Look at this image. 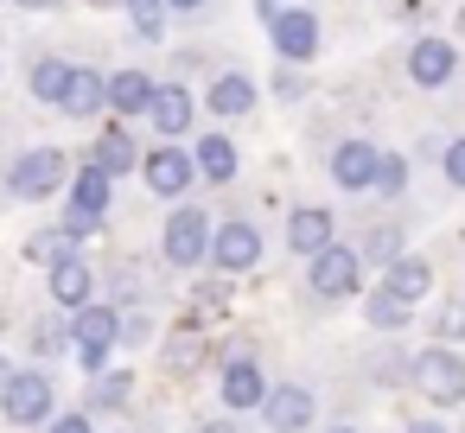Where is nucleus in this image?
Returning <instances> with one entry per match:
<instances>
[{
    "instance_id": "obj_16",
    "label": "nucleus",
    "mask_w": 465,
    "mask_h": 433,
    "mask_svg": "<svg viewBox=\"0 0 465 433\" xmlns=\"http://www.w3.org/2000/svg\"><path fill=\"white\" fill-rule=\"evenodd\" d=\"M376 160H382L376 147H363V141H344V147L331 153V179H338L344 192H363V185L376 179Z\"/></svg>"
},
{
    "instance_id": "obj_17",
    "label": "nucleus",
    "mask_w": 465,
    "mask_h": 433,
    "mask_svg": "<svg viewBox=\"0 0 465 433\" xmlns=\"http://www.w3.org/2000/svg\"><path fill=\"white\" fill-rule=\"evenodd\" d=\"M147 115H153V128H160L166 141H179V134L192 128V96H185L179 84H173V90H153V96H147Z\"/></svg>"
},
{
    "instance_id": "obj_5",
    "label": "nucleus",
    "mask_w": 465,
    "mask_h": 433,
    "mask_svg": "<svg viewBox=\"0 0 465 433\" xmlns=\"http://www.w3.org/2000/svg\"><path fill=\"white\" fill-rule=\"evenodd\" d=\"M408 376H414V389H420L427 401H440V408L465 401V357H459V350H420Z\"/></svg>"
},
{
    "instance_id": "obj_35",
    "label": "nucleus",
    "mask_w": 465,
    "mask_h": 433,
    "mask_svg": "<svg viewBox=\"0 0 465 433\" xmlns=\"http://www.w3.org/2000/svg\"><path fill=\"white\" fill-rule=\"evenodd\" d=\"M14 7H26V14H52V7H71V0H14Z\"/></svg>"
},
{
    "instance_id": "obj_32",
    "label": "nucleus",
    "mask_w": 465,
    "mask_h": 433,
    "mask_svg": "<svg viewBox=\"0 0 465 433\" xmlns=\"http://www.w3.org/2000/svg\"><path fill=\"white\" fill-rule=\"evenodd\" d=\"M440 331H446V338H465V300H452V306L440 312Z\"/></svg>"
},
{
    "instance_id": "obj_18",
    "label": "nucleus",
    "mask_w": 465,
    "mask_h": 433,
    "mask_svg": "<svg viewBox=\"0 0 465 433\" xmlns=\"http://www.w3.org/2000/svg\"><path fill=\"white\" fill-rule=\"evenodd\" d=\"M408 71H414V84L440 90V84L452 77V45H446V39H420V45L408 52Z\"/></svg>"
},
{
    "instance_id": "obj_42",
    "label": "nucleus",
    "mask_w": 465,
    "mask_h": 433,
    "mask_svg": "<svg viewBox=\"0 0 465 433\" xmlns=\"http://www.w3.org/2000/svg\"><path fill=\"white\" fill-rule=\"evenodd\" d=\"M0 198H7V185H0Z\"/></svg>"
},
{
    "instance_id": "obj_23",
    "label": "nucleus",
    "mask_w": 465,
    "mask_h": 433,
    "mask_svg": "<svg viewBox=\"0 0 465 433\" xmlns=\"http://www.w3.org/2000/svg\"><path fill=\"white\" fill-rule=\"evenodd\" d=\"M26 84H33V96H39L45 109H58V96H64V84H71V58H39Z\"/></svg>"
},
{
    "instance_id": "obj_37",
    "label": "nucleus",
    "mask_w": 465,
    "mask_h": 433,
    "mask_svg": "<svg viewBox=\"0 0 465 433\" xmlns=\"http://www.w3.org/2000/svg\"><path fill=\"white\" fill-rule=\"evenodd\" d=\"M166 7H173V14H192V7H204V0H166Z\"/></svg>"
},
{
    "instance_id": "obj_4",
    "label": "nucleus",
    "mask_w": 465,
    "mask_h": 433,
    "mask_svg": "<svg viewBox=\"0 0 465 433\" xmlns=\"http://www.w3.org/2000/svg\"><path fill=\"white\" fill-rule=\"evenodd\" d=\"M109 172H96V166H77L71 172V211H64V230L84 242V236H96L103 230V211H109Z\"/></svg>"
},
{
    "instance_id": "obj_24",
    "label": "nucleus",
    "mask_w": 465,
    "mask_h": 433,
    "mask_svg": "<svg viewBox=\"0 0 465 433\" xmlns=\"http://www.w3.org/2000/svg\"><path fill=\"white\" fill-rule=\"evenodd\" d=\"M64 255H77V236L58 223V230H33L26 236V261H39V268H52V261H64Z\"/></svg>"
},
{
    "instance_id": "obj_21",
    "label": "nucleus",
    "mask_w": 465,
    "mask_h": 433,
    "mask_svg": "<svg viewBox=\"0 0 465 433\" xmlns=\"http://www.w3.org/2000/svg\"><path fill=\"white\" fill-rule=\"evenodd\" d=\"M262 395H268V382H262L255 363H230L223 369V408H262Z\"/></svg>"
},
{
    "instance_id": "obj_10",
    "label": "nucleus",
    "mask_w": 465,
    "mask_h": 433,
    "mask_svg": "<svg viewBox=\"0 0 465 433\" xmlns=\"http://www.w3.org/2000/svg\"><path fill=\"white\" fill-rule=\"evenodd\" d=\"M45 274H52L45 287H52V300H58L64 312L90 306V293H96V274H90V261H84V255H64V261H52Z\"/></svg>"
},
{
    "instance_id": "obj_13",
    "label": "nucleus",
    "mask_w": 465,
    "mask_h": 433,
    "mask_svg": "<svg viewBox=\"0 0 465 433\" xmlns=\"http://www.w3.org/2000/svg\"><path fill=\"white\" fill-rule=\"evenodd\" d=\"M96 109H103V77H96L90 64H71V84H64V96H58V115L90 122Z\"/></svg>"
},
{
    "instance_id": "obj_41",
    "label": "nucleus",
    "mask_w": 465,
    "mask_h": 433,
    "mask_svg": "<svg viewBox=\"0 0 465 433\" xmlns=\"http://www.w3.org/2000/svg\"><path fill=\"white\" fill-rule=\"evenodd\" d=\"M96 7H115V0H96Z\"/></svg>"
},
{
    "instance_id": "obj_22",
    "label": "nucleus",
    "mask_w": 465,
    "mask_h": 433,
    "mask_svg": "<svg viewBox=\"0 0 465 433\" xmlns=\"http://www.w3.org/2000/svg\"><path fill=\"white\" fill-rule=\"evenodd\" d=\"M211 109H217V115H249V109H255V84H249L242 71H223V77L211 84Z\"/></svg>"
},
{
    "instance_id": "obj_39",
    "label": "nucleus",
    "mask_w": 465,
    "mask_h": 433,
    "mask_svg": "<svg viewBox=\"0 0 465 433\" xmlns=\"http://www.w3.org/2000/svg\"><path fill=\"white\" fill-rule=\"evenodd\" d=\"M0 382H7V357H0Z\"/></svg>"
},
{
    "instance_id": "obj_12",
    "label": "nucleus",
    "mask_w": 465,
    "mask_h": 433,
    "mask_svg": "<svg viewBox=\"0 0 465 433\" xmlns=\"http://www.w3.org/2000/svg\"><path fill=\"white\" fill-rule=\"evenodd\" d=\"M262 420H268L274 433H300V427L312 420V395H306V389H268V395H262Z\"/></svg>"
},
{
    "instance_id": "obj_19",
    "label": "nucleus",
    "mask_w": 465,
    "mask_h": 433,
    "mask_svg": "<svg viewBox=\"0 0 465 433\" xmlns=\"http://www.w3.org/2000/svg\"><path fill=\"white\" fill-rule=\"evenodd\" d=\"M427 287H433V268H427L420 255H395V261H389V293H395V300L414 306V300H427Z\"/></svg>"
},
{
    "instance_id": "obj_29",
    "label": "nucleus",
    "mask_w": 465,
    "mask_h": 433,
    "mask_svg": "<svg viewBox=\"0 0 465 433\" xmlns=\"http://www.w3.org/2000/svg\"><path fill=\"white\" fill-rule=\"evenodd\" d=\"M395 255H401V236H395V230H370L363 261H395Z\"/></svg>"
},
{
    "instance_id": "obj_40",
    "label": "nucleus",
    "mask_w": 465,
    "mask_h": 433,
    "mask_svg": "<svg viewBox=\"0 0 465 433\" xmlns=\"http://www.w3.org/2000/svg\"><path fill=\"white\" fill-rule=\"evenodd\" d=\"M331 433H357V427H331Z\"/></svg>"
},
{
    "instance_id": "obj_20",
    "label": "nucleus",
    "mask_w": 465,
    "mask_h": 433,
    "mask_svg": "<svg viewBox=\"0 0 465 433\" xmlns=\"http://www.w3.org/2000/svg\"><path fill=\"white\" fill-rule=\"evenodd\" d=\"M287 242H293L300 255H319V249L331 242V211H293V217H287Z\"/></svg>"
},
{
    "instance_id": "obj_25",
    "label": "nucleus",
    "mask_w": 465,
    "mask_h": 433,
    "mask_svg": "<svg viewBox=\"0 0 465 433\" xmlns=\"http://www.w3.org/2000/svg\"><path fill=\"white\" fill-rule=\"evenodd\" d=\"M192 166H198L204 179H236V147H230L223 134H211V141H198V153H192Z\"/></svg>"
},
{
    "instance_id": "obj_34",
    "label": "nucleus",
    "mask_w": 465,
    "mask_h": 433,
    "mask_svg": "<svg viewBox=\"0 0 465 433\" xmlns=\"http://www.w3.org/2000/svg\"><path fill=\"white\" fill-rule=\"evenodd\" d=\"M446 179H452V185H465V141H452V147H446Z\"/></svg>"
},
{
    "instance_id": "obj_8",
    "label": "nucleus",
    "mask_w": 465,
    "mask_h": 433,
    "mask_svg": "<svg viewBox=\"0 0 465 433\" xmlns=\"http://www.w3.org/2000/svg\"><path fill=\"white\" fill-rule=\"evenodd\" d=\"M141 172H147V185H153L160 198H179V192L192 185V172H198V166H192V153H179V147L166 141L160 153H141Z\"/></svg>"
},
{
    "instance_id": "obj_3",
    "label": "nucleus",
    "mask_w": 465,
    "mask_h": 433,
    "mask_svg": "<svg viewBox=\"0 0 465 433\" xmlns=\"http://www.w3.org/2000/svg\"><path fill=\"white\" fill-rule=\"evenodd\" d=\"M52 401H58V389H52L45 369H7V382H0V414L14 427H45Z\"/></svg>"
},
{
    "instance_id": "obj_11",
    "label": "nucleus",
    "mask_w": 465,
    "mask_h": 433,
    "mask_svg": "<svg viewBox=\"0 0 465 433\" xmlns=\"http://www.w3.org/2000/svg\"><path fill=\"white\" fill-rule=\"evenodd\" d=\"M268 33H274V52H281V58H312V45H319V20H312L306 7L274 14V20H268Z\"/></svg>"
},
{
    "instance_id": "obj_38",
    "label": "nucleus",
    "mask_w": 465,
    "mask_h": 433,
    "mask_svg": "<svg viewBox=\"0 0 465 433\" xmlns=\"http://www.w3.org/2000/svg\"><path fill=\"white\" fill-rule=\"evenodd\" d=\"M198 433H236V427H230V420H211V427H198Z\"/></svg>"
},
{
    "instance_id": "obj_26",
    "label": "nucleus",
    "mask_w": 465,
    "mask_h": 433,
    "mask_svg": "<svg viewBox=\"0 0 465 433\" xmlns=\"http://www.w3.org/2000/svg\"><path fill=\"white\" fill-rule=\"evenodd\" d=\"M128 369H96V382H90V408H122L128 401Z\"/></svg>"
},
{
    "instance_id": "obj_30",
    "label": "nucleus",
    "mask_w": 465,
    "mask_h": 433,
    "mask_svg": "<svg viewBox=\"0 0 465 433\" xmlns=\"http://www.w3.org/2000/svg\"><path fill=\"white\" fill-rule=\"evenodd\" d=\"M64 338H71V325H39V331H33V350L52 357V350H64Z\"/></svg>"
},
{
    "instance_id": "obj_28",
    "label": "nucleus",
    "mask_w": 465,
    "mask_h": 433,
    "mask_svg": "<svg viewBox=\"0 0 465 433\" xmlns=\"http://www.w3.org/2000/svg\"><path fill=\"white\" fill-rule=\"evenodd\" d=\"M122 7H128V20H134L141 39H160V26H166V0H122Z\"/></svg>"
},
{
    "instance_id": "obj_15",
    "label": "nucleus",
    "mask_w": 465,
    "mask_h": 433,
    "mask_svg": "<svg viewBox=\"0 0 465 433\" xmlns=\"http://www.w3.org/2000/svg\"><path fill=\"white\" fill-rule=\"evenodd\" d=\"M90 166H96V172H109V179H122L128 166H141V147L128 141V128H122V122L96 134V153H90Z\"/></svg>"
},
{
    "instance_id": "obj_1",
    "label": "nucleus",
    "mask_w": 465,
    "mask_h": 433,
    "mask_svg": "<svg viewBox=\"0 0 465 433\" xmlns=\"http://www.w3.org/2000/svg\"><path fill=\"white\" fill-rule=\"evenodd\" d=\"M64 179H71V153H64V147H26V153L7 166V179H0V185H7L14 198H26V204H45Z\"/></svg>"
},
{
    "instance_id": "obj_36",
    "label": "nucleus",
    "mask_w": 465,
    "mask_h": 433,
    "mask_svg": "<svg viewBox=\"0 0 465 433\" xmlns=\"http://www.w3.org/2000/svg\"><path fill=\"white\" fill-rule=\"evenodd\" d=\"M408 433H446V427H440V420H414Z\"/></svg>"
},
{
    "instance_id": "obj_7",
    "label": "nucleus",
    "mask_w": 465,
    "mask_h": 433,
    "mask_svg": "<svg viewBox=\"0 0 465 433\" xmlns=\"http://www.w3.org/2000/svg\"><path fill=\"white\" fill-rule=\"evenodd\" d=\"M204 249H211L204 211H198V204L173 211V223H166V261H173V268H192V261H204Z\"/></svg>"
},
{
    "instance_id": "obj_9",
    "label": "nucleus",
    "mask_w": 465,
    "mask_h": 433,
    "mask_svg": "<svg viewBox=\"0 0 465 433\" xmlns=\"http://www.w3.org/2000/svg\"><path fill=\"white\" fill-rule=\"evenodd\" d=\"M211 261L230 268V274L255 268V261H262V236H255L249 223H223V230H211Z\"/></svg>"
},
{
    "instance_id": "obj_27",
    "label": "nucleus",
    "mask_w": 465,
    "mask_h": 433,
    "mask_svg": "<svg viewBox=\"0 0 465 433\" xmlns=\"http://www.w3.org/2000/svg\"><path fill=\"white\" fill-rule=\"evenodd\" d=\"M370 325H382V331H401V325H408V300H395L389 287H382V293H370Z\"/></svg>"
},
{
    "instance_id": "obj_14",
    "label": "nucleus",
    "mask_w": 465,
    "mask_h": 433,
    "mask_svg": "<svg viewBox=\"0 0 465 433\" xmlns=\"http://www.w3.org/2000/svg\"><path fill=\"white\" fill-rule=\"evenodd\" d=\"M147 96H153V84H147L141 71L103 77V109H115V115H147Z\"/></svg>"
},
{
    "instance_id": "obj_6",
    "label": "nucleus",
    "mask_w": 465,
    "mask_h": 433,
    "mask_svg": "<svg viewBox=\"0 0 465 433\" xmlns=\"http://www.w3.org/2000/svg\"><path fill=\"white\" fill-rule=\"evenodd\" d=\"M357 280H363V255H357V249H338V242H325V249L312 255V293H325V300H344V293H357Z\"/></svg>"
},
{
    "instance_id": "obj_2",
    "label": "nucleus",
    "mask_w": 465,
    "mask_h": 433,
    "mask_svg": "<svg viewBox=\"0 0 465 433\" xmlns=\"http://www.w3.org/2000/svg\"><path fill=\"white\" fill-rule=\"evenodd\" d=\"M64 325H71V344H77V363L96 376V369H109V350H115V338H122V312L115 306H77V312H64Z\"/></svg>"
},
{
    "instance_id": "obj_31",
    "label": "nucleus",
    "mask_w": 465,
    "mask_h": 433,
    "mask_svg": "<svg viewBox=\"0 0 465 433\" xmlns=\"http://www.w3.org/2000/svg\"><path fill=\"white\" fill-rule=\"evenodd\" d=\"M401 179H408V172H401V160H376V179H370V185H382V192H401Z\"/></svg>"
},
{
    "instance_id": "obj_33",
    "label": "nucleus",
    "mask_w": 465,
    "mask_h": 433,
    "mask_svg": "<svg viewBox=\"0 0 465 433\" xmlns=\"http://www.w3.org/2000/svg\"><path fill=\"white\" fill-rule=\"evenodd\" d=\"M45 433H96V427H90V414H52Z\"/></svg>"
}]
</instances>
